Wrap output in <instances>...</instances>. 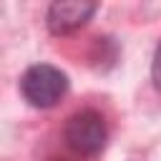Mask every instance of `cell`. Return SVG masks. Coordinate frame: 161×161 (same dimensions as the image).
Here are the masks:
<instances>
[{
  "mask_svg": "<svg viewBox=\"0 0 161 161\" xmlns=\"http://www.w3.org/2000/svg\"><path fill=\"white\" fill-rule=\"evenodd\" d=\"M23 98L35 108H50L68 93V75L48 63L30 65L20 78Z\"/></svg>",
  "mask_w": 161,
  "mask_h": 161,
  "instance_id": "obj_1",
  "label": "cell"
},
{
  "mask_svg": "<svg viewBox=\"0 0 161 161\" xmlns=\"http://www.w3.org/2000/svg\"><path fill=\"white\" fill-rule=\"evenodd\" d=\"M65 143L80 153V156H98L106 146V138H108V131H106V121L98 111L93 108H83L78 113H73L68 121H65Z\"/></svg>",
  "mask_w": 161,
  "mask_h": 161,
  "instance_id": "obj_2",
  "label": "cell"
},
{
  "mask_svg": "<svg viewBox=\"0 0 161 161\" xmlns=\"http://www.w3.org/2000/svg\"><path fill=\"white\" fill-rule=\"evenodd\" d=\"M98 10L96 3H86V0H63V3H53L48 8L45 15V25L53 35H70L75 30H80L93 13Z\"/></svg>",
  "mask_w": 161,
  "mask_h": 161,
  "instance_id": "obj_3",
  "label": "cell"
},
{
  "mask_svg": "<svg viewBox=\"0 0 161 161\" xmlns=\"http://www.w3.org/2000/svg\"><path fill=\"white\" fill-rule=\"evenodd\" d=\"M50 161H65V158H50Z\"/></svg>",
  "mask_w": 161,
  "mask_h": 161,
  "instance_id": "obj_4",
  "label": "cell"
}]
</instances>
